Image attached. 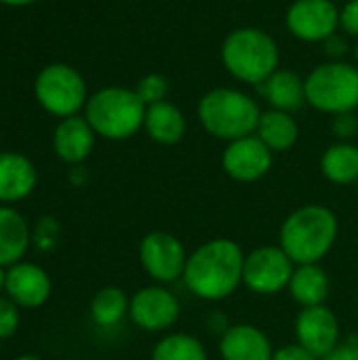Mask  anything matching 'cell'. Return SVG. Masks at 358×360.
Here are the masks:
<instances>
[{"mask_svg":"<svg viewBox=\"0 0 358 360\" xmlns=\"http://www.w3.org/2000/svg\"><path fill=\"white\" fill-rule=\"evenodd\" d=\"M30 247V228L23 215L0 205V266H13L23 259Z\"/></svg>","mask_w":358,"mask_h":360,"instance_id":"44dd1931","label":"cell"},{"mask_svg":"<svg viewBox=\"0 0 358 360\" xmlns=\"http://www.w3.org/2000/svg\"><path fill=\"white\" fill-rule=\"evenodd\" d=\"M36 2H40V0H0V4H4V6H30Z\"/></svg>","mask_w":358,"mask_h":360,"instance_id":"d6a6232c","label":"cell"},{"mask_svg":"<svg viewBox=\"0 0 358 360\" xmlns=\"http://www.w3.org/2000/svg\"><path fill=\"white\" fill-rule=\"evenodd\" d=\"M143 129L152 141L160 146H175L184 139L188 124H186L184 112L175 103L160 101V103L146 108Z\"/></svg>","mask_w":358,"mask_h":360,"instance_id":"d6986e66","label":"cell"},{"mask_svg":"<svg viewBox=\"0 0 358 360\" xmlns=\"http://www.w3.org/2000/svg\"><path fill=\"white\" fill-rule=\"evenodd\" d=\"M169 91H171L169 80L162 74H146L143 78H139V82L135 86V93L146 103V108L160 103V101H167Z\"/></svg>","mask_w":358,"mask_h":360,"instance_id":"484cf974","label":"cell"},{"mask_svg":"<svg viewBox=\"0 0 358 360\" xmlns=\"http://www.w3.org/2000/svg\"><path fill=\"white\" fill-rule=\"evenodd\" d=\"M331 133L340 141H350L358 133V114L346 112V114L333 116V120H331Z\"/></svg>","mask_w":358,"mask_h":360,"instance_id":"83f0119b","label":"cell"},{"mask_svg":"<svg viewBox=\"0 0 358 360\" xmlns=\"http://www.w3.org/2000/svg\"><path fill=\"white\" fill-rule=\"evenodd\" d=\"M179 314L181 304L165 285L141 287L129 302V319L148 333H162L171 329L179 321Z\"/></svg>","mask_w":358,"mask_h":360,"instance_id":"30bf717a","label":"cell"},{"mask_svg":"<svg viewBox=\"0 0 358 360\" xmlns=\"http://www.w3.org/2000/svg\"><path fill=\"white\" fill-rule=\"evenodd\" d=\"M38 184L32 160L17 152H0V202H19L27 198Z\"/></svg>","mask_w":358,"mask_h":360,"instance_id":"e0dca14e","label":"cell"},{"mask_svg":"<svg viewBox=\"0 0 358 360\" xmlns=\"http://www.w3.org/2000/svg\"><path fill=\"white\" fill-rule=\"evenodd\" d=\"M4 283H6V270L0 266V295L4 293Z\"/></svg>","mask_w":358,"mask_h":360,"instance_id":"836d02e7","label":"cell"},{"mask_svg":"<svg viewBox=\"0 0 358 360\" xmlns=\"http://www.w3.org/2000/svg\"><path fill=\"white\" fill-rule=\"evenodd\" d=\"M84 118L95 135L122 141L143 129L146 103L137 97L135 89L106 86L89 97Z\"/></svg>","mask_w":358,"mask_h":360,"instance_id":"5b68a950","label":"cell"},{"mask_svg":"<svg viewBox=\"0 0 358 360\" xmlns=\"http://www.w3.org/2000/svg\"><path fill=\"white\" fill-rule=\"evenodd\" d=\"M203 129L224 141L253 135L260 122V105L253 97L238 89L219 86L205 93L196 108Z\"/></svg>","mask_w":358,"mask_h":360,"instance_id":"277c9868","label":"cell"},{"mask_svg":"<svg viewBox=\"0 0 358 360\" xmlns=\"http://www.w3.org/2000/svg\"><path fill=\"white\" fill-rule=\"evenodd\" d=\"M34 95L40 108L57 118L76 116L89 101L82 74L68 63L42 68L34 80Z\"/></svg>","mask_w":358,"mask_h":360,"instance_id":"52a82bcc","label":"cell"},{"mask_svg":"<svg viewBox=\"0 0 358 360\" xmlns=\"http://www.w3.org/2000/svg\"><path fill=\"white\" fill-rule=\"evenodd\" d=\"M15 360H42V359H38V356H34V354H23V356H17Z\"/></svg>","mask_w":358,"mask_h":360,"instance_id":"e575fe53","label":"cell"},{"mask_svg":"<svg viewBox=\"0 0 358 360\" xmlns=\"http://www.w3.org/2000/svg\"><path fill=\"white\" fill-rule=\"evenodd\" d=\"M95 148V131L82 116L61 118L53 133V150L65 165L84 162Z\"/></svg>","mask_w":358,"mask_h":360,"instance_id":"2e32d148","label":"cell"},{"mask_svg":"<svg viewBox=\"0 0 358 360\" xmlns=\"http://www.w3.org/2000/svg\"><path fill=\"white\" fill-rule=\"evenodd\" d=\"M323 44H325L327 55H329V57H333L335 61H338L342 55H346V53H348V42H346V38H342L340 34L329 36Z\"/></svg>","mask_w":358,"mask_h":360,"instance_id":"4dcf8cb0","label":"cell"},{"mask_svg":"<svg viewBox=\"0 0 358 360\" xmlns=\"http://www.w3.org/2000/svg\"><path fill=\"white\" fill-rule=\"evenodd\" d=\"M323 175L338 186H350L358 179V146L338 141L329 146L321 158Z\"/></svg>","mask_w":358,"mask_h":360,"instance_id":"603a6c76","label":"cell"},{"mask_svg":"<svg viewBox=\"0 0 358 360\" xmlns=\"http://www.w3.org/2000/svg\"><path fill=\"white\" fill-rule=\"evenodd\" d=\"M272 360H321L317 359L312 352H308L306 348H302L300 344H289V346H283L279 350H274Z\"/></svg>","mask_w":358,"mask_h":360,"instance_id":"f546056e","label":"cell"},{"mask_svg":"<svg viewBox=\"0 0 358 360\" xmlns=\"http://www.w3.org/2000/svg\"><path fill=\"white\" fill-rule=\"evenodd\" d=\"M306 103L338 116L358 110V68L344 61L317 65L306 78Z\"/></svg>","mask_w":358,"mask_h":360,"instance_id":"8992f818","label":"cell"},{"mask_svg":"<svg viewBox=\"0 0 358 360\" xmlns=\"http://www.w3.org/2000/svg\"><path fill=\"white\" fill-rule=\"evenodd\" d=\"M129 297L120 287H103L91 302V319L99 327H114L129 316Z\"/></svg>","mask_w":358,"mask_h":360,"instance_id":"cb8c5ba5","label":"cell"},{"mask_svg":"<svg viewBox=\"0 0 358 360\" xmlns=\"http://www.w3.org/2000/svg\"><path fill=\"white\" fill-rule=\"evenodd\" d=\"M323 360H358V342L340 344L331 354H327Z\"/></svg>","mask_w":358,"mask_h":360,"instance_id":"1f68e13d","label":"cell"},{"mask_svg":"<svg viewBox=\"0 0 358 360\" xmlns=\"http://www.w3.org/2000/svg\"><path fill=\"white\" fill-rule=\"evenodd\" d=\"M287 289L295 304H300L302 308H312V306H323L327 302L331 291V281L329 274L319 264H304V266H295Z\"/></svg>","mask_w":358,"mask_h":360,"instance_id":"ffe728a7","label":"cell"},{"mask_svg":"<svg viewBox=\"0 0 358 360\" xmlns=\"http://www.w3.org/2000/svg\"><path fill=\"white\" fill-rule=\"evenodd\" d=\"M295 264L281 247H257L245 255L243 285L255 295H276L291 283Z\"/></svg>","mask_w":358,"mask_h":360,"instance_id":"ba28073f","label":"cell"},{"mask_svg":"<svg viewBox=\"0 0 358 360\" xmlns=\"http://www.w3.org/2000/svg\"><path fill=\"white\" fill-rule=\"evenodd\" d=\"M245 253L232 238H213L188 255L184 270L186 289L205 302L228 300L243 285Z\"/></svg>","mask_w":358,"mask_h":360,"instance_id":"6da1fadb","label":"cell"},{"mask_svg":"<svg viewBox=\"0 0 358 360\" xmlns=\"http://www.w3.org/2000/svg\"><path fill=\"white\" fill-rule=\"evenodd\" d=\"M272 150L253 133L234 139L222 154V167L226 175L238 184H253L268 175L272 169Z\"/></svg>","mask_w":358,"mask_h":360,"instance_id":"4fadbf2b","label":"cell"},{"mask_svg":"<svg viewBox=\"0 0 358 360\" xmlns=\"http://www.w3.org/2000/svg\"><path fill=\"white\" fill-rule=\"evenodd\" d=\"M295 340L317 359H325L342 344L340 319L329 306L302 308L295 319Z\"/></svg>","mask_w":358,"mask_h":360,"instance_id":"7c38bea8","label":"cell"},{"mask_svg":"<svg viewBox=\"0 0 358 360\" xmlns=\"http://www.w3.org/2000/svg\"><path fill=\"white\" fill-rule=\"evenodd\" d=\"M19 306L0 295V340H8L19 329Z\"/></svg>","mask_w":358,"mask_h":360,"instance_id":"4316f807","label":"cell"},{"mask_svg":"<svg viewBox=\"0 0 358 360\" xmlns=\"http://www.w3.org/2000/svg\"><path fill=\"white\" fill-rule=\"evenodd\" d=\"M51 278L49 274L30 262H19L8 266L4 293L19 308H40L51 297Z\"/></svg>","mask_w":358,"mask_h":360,"instance_id":"5bb4252c","label":"cell"},{"mask_svg":"<svg viewBox=\"0 0 358 360\" xmlns=\"http://www.w3.org/2000/svg\"><path fill=\"white\" fill-rule=\"evenodd\" d=\"M255 135L272 150V152H287L298 143L300 127L293 114L283 110H268L262 112Z\"/></svg>","mask_w":358,"mask_h":360,"instance_id":"7402d4cb","label":"cell"},{"mask_svg":"<svg viewBox=\"0 0 358 360\" xmlns=\"http://www.w3.org/2000/svg\"><path fill=\"white\" fill-rule=\"evenodd\" d=\"M285 23L304 42H325L340 30V8L333 0H293Z\"/></svg>","mask_w":358,"mask_h":360,"instance_id":"8fae6325","label":"cell"},{"mask_svg":"<svg viewBox=\"0 0 358 360\" xmlns=\"http://www.w3.org/2000/svg\"><path fill=\"white\" fill-rule=\"evenodd\" d=\"M139 262L156 285H171L184 278L188 253L177 236L171 232L154 230L139 243Z\"/></svg>","mask_w":358,"mask_h":360,"instance_id":"9c48e42d","label":"cell"},{"mask_svg":"<svg viewBox=\"0 0 358 360\" xmlns=\"http://www.w3.org/2000/svg\"><path fill=\"white\" fill-rule=\"evenodd\" d=\"M222 63L241 82L262 84L279 70L281 53L276 40L260 27L232 30L222 42Z\"/></svg>","mask_w":358,"mask_h":360,"instance_id":"3957f363","label":"cell"},{"mask_svg":"<svg viewBox=\"0 0 358 360\" xmlns=\"http://www.w3.org/2000/svg\"><path fill=\"white\" fill-rule=\"evenodd\" d=\"M338 215L325 205H304L291 211L279 232V247L295 266L319 264L335 245Z\"/></svg>","mask_w":358,"mask_h":360,"instance_id":"7a4b0ae2","label":"cell"},{"mask_svg":"<svg viewBox=\"0 0 358 360\" xmlns=\"http://www.w3.org/2000/svg\"><path fill=\"white\" fill-rule=\"evenodd\" d=\"M152 360H209L205 344L190 333H169L156 342Z\"/></svg>","mask_w":358,"mask_h":360,"instance_id":"d4e9b609","label":"cell"},{"mask_svg":"<svg viewBox=\"0 0 358 360\" xmlns=\"http://www.w3.org/2000/svg\"><path fill=\"white\" fill-rule=\"evenodd\" d=\"M340 27L348 36L358 38V0H348L340 8Z\"/></svg>","mask_w":358,"mask_h":360,"instance_id":"f1b7e54d","label":"cell"},{"mask_svg":"<svg viewBox=\"0 0 358 360\" xmlns=\"http://www.w3.org/2000/svg\"><path fill=\"white\" fill-rule=\"evenodd\" d=\"M354 55H357V63H358V44H357V51H354Z\"/></svg>","mask_w":358,"mask_h":360,"instance_id":"d590c367","label":"cell"},{"mask_svg":"<svg viewBox=\"0 0 358 360\" xmlns=\"http://www.w3.org/2000/svg\"><path fill=\"white\" fill-rule=\"evenodd\" d=\"M222 360H272L274 348L270 338L251 323L230 325L219 335Z\"/></svg>","mask_w":358,"mask_h":360,"instance_id":"9a60e30c","label":"cell"},{"mask_svg":"<svg viewBox=\"0 0 358 360\" xmlns=\"http://www.w3.org/2000/svg\"><path fill=\"white\" fill-rule=\"evenodd\" d=\"M257 91L272 110L293 114L306 103V80L291 70H276L270 78L257 84Z\"/></svg>","mask_w":358,"mask_h":360,"instance_id":"ac0fdd59","label":"cell"}]
</instances>
